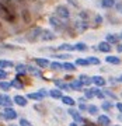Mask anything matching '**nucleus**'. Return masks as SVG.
I'll return each instance as SVG.
<instances>
[{
  "instance_id": "f257e3e1",
  "label": "nucleus",
  "mask_w": 122,
  "mask_h": 126,
  "mask_svg": "<svg viewBox=\"0 0 122 126\" xmlns=\"http://www.w3.org/2000/svg\"><path fill=\"white\" fill-rule=\"evenodd\" d=\"M0 17L7 23H16L17 16H16V10L14 6H11L9 0H0Z\"/></svg>"
},
{
  "instance_id": "f03ea898",
  "label": "nucleus",
  "mask_w": 122,
  "mask_h": 126,
  "mask_svg": "<svg viewBox=\"0 0 122 126\" xmlns=\"http://www.w3.org/2000/svg\"><path fill=\"white\" fill-rule=\"evenodd\" d=\"M55 13H56V17L60 18V20H69L70 18V10H69V7H66L63 4L56 6Z\"/></svg>"
},
{
  "instance_id": "7ed1b4c3",
  "label": "nucleus",
  "mask_w": 122,
  "mask_h": 126,
  "mask_svg": "<svg viewBox=\"0 0 122 126\" xmlns=\"http://www.w3.org/2000/svg\"><path fill=\"white\" fill-rule=\"evenodd\" d=\"M3 118L4 119H9V121H14V119L18 118V113L11 107H6V108H3Z\"/></svg>"
},
{
  "instance_id": "20e7f679",
  "label": "nucleus",
  "mask_w": 122,
  "mask_h": 126,
  "mask_svg": "<svg viewBox=\"0 0 122 126\" xmlns=\"http://www.w3.org/2000/svg\"><path fill=\"white\" fill-rule=\"evenodd\" d=\"M49 24L55 28V30H63V28H65L63 23H62V21H60V18H58L56 16H51V17H49Z\"/></svg>"
},
{
  "instance_id": "39448f33",
  "label": "nucleus",
  "mask_w": 122,
  "mask_h": 126,
  "mask_svg": "<svg viewBox=\"0 0 122 126\" xmlns=\"http://www.w3.org/2000/svg\"><path fill=\"white\" fill-rule=\"evenodd\" d=\"M13 105V98L7 94H0V107H11Z\"/></svg>"
},
{
  "instance_id": "423d86ee",
  "label": "nucleus",
  "mask_w": 122,
  "mask_h": 126,
  "mask_svg": "<svg viewBox=\"0 0 122 126\" xmlns=\"http://www.w3.org/2000/svg\"><path fill=\"white\" fill-rule=\"evenodd\" d=\"M13 102L14 104H17L18 107H27L28 105V99L27 97H24V95H14L13 97Z\"/></svg>"
},
{
  "instance_id": "0eeeda50",
  "label": "nucleus",
  "mask_w": 122,
  "mask_h": 126,
  "mask_svg": "<svg viewBox=\"0 0 122 126\" xmlns=\"http://www.w3.org/2000/svg\"><path fill=\"white\" fill-rule=\"evenodd\" d=\"M68 113L73 118V119H74V122H76V123H79V122H80V123H81V122H84V119H83V116L80 115V112H79V111H76L74 108H69L68 109Z\"/></svg>"
},
{
  "instance_id": "6e6552de",
  "label": "nucleus",
  "mask_w": 122,
  "mask_h": 126,
  "mask_svg": "<svg viewBox=\"0 0 122 126\" xmlns=\"http://www.w3.org/2000/svg\"><path fill=\"white\" fill-rule=\"evenodd\" d=\"M91 83H93L95 87H104L105 84H107V80H105L103 76H93L91 77Z\"/></svg>"
},
{
  "instance_id": "1a4fd4ad",
  "label": "nucleus",
  "mask_w": 122,
  "mask_h": 126,
  "mask_svg": "<svg viewBox=\"0 0 122 126\" xmlns=\"http://www.w3.org/2000/svg\"><path fill=\"white\" fill-rule=\"evenodd\" d=\"M97 48H98V50L100 52H103V53H109V52L112 50V46L109 45L107 41H101Z\"/></svg>"
},
{
  "instance_id": "9d476101",
  "label": "nucleus",
  "mask_w": 122,
  "mask_h": 126,
  "mask_svg": "<svg viewBox=\"0 0 122 126\" xmlns=\"http://www.w3.org/2000/svg\"><path fill=\"white\" fill-rule=\"evenodd\" d=\"M97 123H98L100 126H111V118H109L108 115H98Z\"/></svg>"
},
{
  "instance_id": "9b49d317",
  "label": "nucleus",
  "mask_w": 122,
  "mask_h": 126,
  "mask_svg": "<svg viewBox=\"0 0 122 126\" xmlns=\"http://www.w3.org/2000/svg\"><path fill=\"white\" fill-rule=\"evenodd\" d=\"M74 28H76L77 32H83L88 28V23L81 21V20H76V21H74Z\"/></svg>"
},
{
  "instance_id": "f8f14e48",
  "label": "nucleus",
  "mask_w": 122,
  "mask_h": 126,
  "mask_svg": "<svg viewBox=\"0 0 122 126\" xmlns=\"http://www.w3.org/2000/svg\"><path fill=\"white\" fill-rule=\"evenodd\" d=\"M41 39L42 41H53L55 39V34L51 31V30H42Z\"/></svg>"
},
{
  "instance_id": "ddd939ff",
  "label": "nucleus",
  "mask_w": 122,
  "mask_h": 126,
  "mask_svg": "<svg viewBox=\"0 0 122 126\" xmlns=\"http://www.w3.org/2000/svg\"><path fill=\"white\" fill-rule=\"evenodd\" d=\"M34 62H35L36 66H39V67H42V69L49 67V64H51V62L48 60V59H45V58H35L34 59Z\"/></svg>"
},
{
  "instance_id": "4468645a",
  "label": "nucleus",
  "mask_w": 122,
  "mask_h": 126,
  "mask_svg": "<svg viewBox=\"0 0 122 126\" xmlns=\"http://www.w3.org/2000/svg\"><path fill=\"white\" fill-rule=\"evenodd\" d=\"M41 34H42V28L35 27L31 32H30V35H28V39H30V41H35L38 36H41Z\"/></svg>"
},
{
  "instance_id": "2eb2a0df",
  "label": "nucleus",
  "mask_w": 122,
  "mask_h": 126,
  "mask_svg": "<svg viewBox=\"0 0 122 126\" xmlns=\"http://www.w3.org/2000/svg\"><path fill=\"white\" fill-rule=\"evenodd\" d=\"M105 62L108 63V64H114V66H119V64H121V59L118 58V56H112V55H108V56L105 58Z\"/></svg>"
},
{
  "instance_id": "dca6fc26",
  "label": "nucleus",
  "mask_w": 122,
  "mask_h": 126,
  "mask_svg": "<svg viewBox=\"0 0 122 126\" xmlns=\"http://www.w3.org/2000/svg\"><path fill=\"white\" fill-rule=\"evenodd\" d=\"M105 39L108 42L109 45H118L119 44V35H115V34H108V35L105 36Z\"/></svg>"
},
{
  "instance_id": "f3484780",
  "label": "nucleus",
  "mask_w": 122,
  "mask_h": 126,
  "mask_svg": "<svg viewBox=\"0 0 122 126\" xmlns=\"http://www.w3.org/2000/svg\"><path fill=\"white\" fill-rule=\"evenodd\" d=\"M49 97H52L53 99H62L63 93H62V90H59V88H52V90H49Z\"/></svg>"
},
{
  "instance_id": "a211bd4d",
  "label": "nucleus",
  "mask_w": 122,
  "mask_h": 126,
  "mask_svg": "<svg viewBox=\"0 0 122 126\" xmlns=\"http://www.w3.org/2000/svg\"><path fill=\"white\" fill-rule=\"evenodd\" d=\"M77 80L80 81L83 86H91V77L87 76V74H80V76L77 77Z\"/></svg>"
},
{
  "instance_id": "6ab92c4d",
  "label": "nucleus",
  "mask_w": 122,
  "mask_h": 126,
  "mask_svg": "<svg viewBox=\"0 0 122 126\" xmlns=\"http://www.w3.org/2000/svg\"><path fill=\"white\" fill-rule=\"evenodd\" d=\"M69 86H70V88H72L73 91H83V84H81L79 80H73L69 83Z\"/></svg>"
},
{
  "instance_id": "aec40b11",
  "label": "nucleus",
  "mask_w": 122,
  "mask_h": 126,
  "mask_svg": "<svg viewBox=\"0 0 122 126\" xmlns=\"http://www.w3.org/2000/svg\"><path fill=\"white\" fill-rule=\"evenodd\" d=\"M10 84H11V87H13V88H16V90H23V88H24V83H23L21 80H20L18 77L13 79Z\"/></svg>"
},
{
  "instance_id": "412c9836",
  "label": "nucleus",
  "mask_w": 122,
  "mask_h": 126,
  "mask_svg": "<svg viewBox=\"0 0 122 126\" xmlns=\"http://www.w3.org/2000/svg\"><path fill=\"white\" fill-rule=\"evenodd\" d=\"M62 102L66 105V107H69V108H72V107H74V104H76V101L70 97V95H63L62 97Z\"/></svg>"
},
{
  "instance_id": "4be33fe9",
  "label": "nucleus",
  "mask_w": 122,
  "mask_h": 126,
  "mask_svg": "<svg viewBox=\"0 0 122 126\" xmlns=\"http://www.w3.org/2000/svg\"><path fill=\"white\" fill-rule=\"evenodd\" d=\"M44 98H45V97L41 94L39 91H36V93H30V94L27 95V99H34V101H42Z\"/></svg>"
},
{
  "instance_id": "5701e85b",
  "label": "nucleus",
  "mask_w": 122,
  "mask_h": 126,
  "mask_svg": "<svg viewBox=\"0 0 122 126\" xmlns=\"http://www.w3.org/2000/svg\"><path fill=\"white\" fill-rule=\"evenodd\" d=\"M55 84H56V87H58L59 90H62V91H70L72 88H70V86H69V83H65V81L62 80H58V81H55Z\"/></svg>"
},
{
  "instance_id": "b1692460",
  "label": "nucleus",
  "mask_w": 122,
  "mask_h": 126,
  "mask_svg": "<svg viewBox=\"0 0 122 126\" xmlns=\"http://www.w3.org/2000/svg\"><path fill=\"white\" fill-rule=\"evenodd\" d=\"M98 111H100L98 105H95V104H90V105H87V112L90 113V115H98Z\"/></svg>"
},
{
  "instance_id": "393cba45",
  "label": "nucleus",
  "mask_w": 122,
  "mask_h": 126,
  "mask_svg": "<svg viewBox=\"0 0 122 126\" xmlns=\"http://www.w3.org/2000/svg\"><path fill=\"white\" fill-rule=\"evenodd\" d=\"M14 67H16V72H17L18 76H23V74H25V73H27V64L20 63V64H16Z\"/></svg>"
},
{
  "instance_id": "a878e982",
  "label": "nucleus",
  "mask_w": 122,
  "mask_h": 126,
  "mask_svg": "<svg viewBox=\"0 0 122 126\" xmlns=\"http://www.w3.org/2000/svg\"><path fill=\"white\" fill-rule=\"evenodd\" d=\"M100 4L104 9H112L115 6V0H100Z\"/></svg>"
},
{
  "instance_id": "bb28decb",
  "label": "nucleus",
  "mask_w": 122,
  "mask_h": 126,
  "mask_svg": "<svg viewBox=\"0 0 122 126\" xmlns=\"http://www.w3.org/2000/svg\"><path fill=\"white\" fill-rule=\"evenodd\" d=\"M62 67H63V70H66V72H74L76 70V64L74 63H70V62H65L62 63Z\"/></svg>"
},
{
  "instance_id": "cd10ccee",
  "label": "nucleus",
  "mask_w": 122,
  "mask_h": 126,
  "mask_svg": "<svg viewBox=\"0 0 122 126\" xmlns=\"http://www.w3.org/2000/svg\"><path fill=\"white\" fill-rule=\"evenodd\" d=\"M14 63L7 60V59H0V69H7V67H13Z\"/></svg>"
},
{
  "instance_id": "c85d7f7f",
  "label": "nucleus",
  "mask_w": 122,
  "mask_h": 126,
  "mask_svg": "<svg viewBox=\"0 0 122 126\" xmlns=\"http://www.w3.org/2000/svg\"><path fill=\"white\" fill-rule=\"evenodd\" d=\"M87 49H88V46L84 42H77L76 45H74V50H79V52H86Z\"/></svg>"
},
{
  "instance_id": "c756f323",
  "label": "nucleus",
  "mask_w": 122,
  "mask_h": 126,
  "mask_svg": "<svg viewBox=\"0 0 122 126\" xmlns=\"http://www.w3.org/2000/svg\"><path fill=\"white\" fill-rule=\"evenodd\" d=\"M58 50H68V52H72V50H74V45H70V44H62V45L58 46Z\"/></svg>"
},
{
  "instance_id": "7c9ffc66",
  "label": "nucleus",
  "mask_w": 122,
  "mask_h": 126,
  "mask_svg": "<svg viewBox=\"0 0 122 126\" xmlns=\"http://www.w3.org/2000/svg\"><path fill=\"white\" fill-rule=\"evenodd\" d=\"M21 16H23V20H24V23L25 24H28L30 21H31V16H30V11H28L27 9L21 10Z\"/></svg>"
},
{
  "instance_id": "2f4dec72",
  "label": "nucleus",
  "mask_w": 122,
  "mask_h": 126,
  "mask_svg": "<svg viewBox=\"0 0 122 126\" xmlns=\"http://www.w3.org/2000/svg\"><path fill=\"white\" fill-rule=\"evenodd\" d=\"M76 66H81V67H87V66H90V63L87 59H83V58H79L76 59V63H74Z\"/></svg>"
},
{
  "instance_id": "473e14b6",
  "label": "nucleus",
  "mask_w": 122,
  "mask_h": 126,
  "mask_svg": "<svg viewBox=\"0 0 122 126\" xmlns=\"http://www.w3.org/2000/svg\"><path fill=\"white\" fill-rule=\"evenodd\" d=\"M27 73H31V74H34V76H41L39 70H38L36 67H34V66H31V64H27Z\"/></svg>"
},
{
  "instance_id": "72a5a7b5",
  "label": "nucleus",
  "mask_w": 122,
  "mask_h": 126,
  "mask_svg": "<svg viewBox=\"0 0 122 126\" xmlns=\"http://www.w3.org/2000/svg\"><path fill=\"white\" fill-rule=\"evenodd\" d=\"M49 67L52 69V70H63V67H62V63L60 62H51V64H49Z\"/></svg>"
},
{
  "instance_id": "f704fd0d",
  "label": "nucleus",
  "mask_w": 122,
  "mask_h": 126,
  "mask_svg": "<svg viewBox=\"0 0 122 126\" xmlns=\"http://www.w3.org/2000/svg\"><path fill=\"white\" fill-rule=\"evenodd\" d=\"M87 60H88V63L93 64V66H98L100 63H101V60H100L98 58H95V56H90V58H87Z\"/></svg>"
},
{
  "instance_id": "c9c22d12",
  "label": "nucleus",
  "mask_w": 122,
  "mask_h": 126,
  "mask_svg": "<svg viewBox=\"0 0 122 126\" xmlns=\"http://www.w3.org/2000/svg\"><path fill=\"white\" fill-rule=\"evenodd\" d=\"M0 88H1V90L3 91H9L10 88H11V84H10V83H7V81H0Z\"/></svg>"
},
{
  "instance_id": "e433bc0d",
  "label": "nucleus",
  "mask_w": 122,
  "mask_h": 126,
  "mask_svg": "<svg viewBox=\"0 0 122 126\" xmlns=\"http://www.w3.org/2000/svg\"><path fill=\"white\" fill-rule=\"evenodd\" d=\"M79 20L88 23V13H87V11H80V13H79Z\"/></svg>"
},
{
  "instance_id": "4c0bfd02",
  "label": "nucleus",
  "mask_w": 122,
  "mask_h": 126,
  "mask_svg": "<svg viewBox=\"0 0 122 126\" xmlns=\"http://www.w3.org/2000/svg\"><path fill=\"white\" fill-rule=\"evenodd\" d=\"M112 107H114V105H112L111 101H103V105H101V108L104 109V111H109Z\"/></svg>"
},
{
  "instance_id": "58836bf2",
  "label": "nucleus",
  "mask_w": 122,
  "mask_h": 126,
  "mask_svg": "<svg viewBox=\"0 0 122 126\" xmlns=\"http://www.w3.org/2000/svg\"><path fill=\"white\" fill-rule=\"evenodd\" d=\"M103 94H104V95H108L109 98H112V99H117V98H118L117 95L114 94L111 90H108V88H104V90H103Z\"/></svg>"
},
{
  "instance_id": "ea45409f",
  "label": "nucleus",
  "mask_w": 122,
  "mask_h": 126,
  "mask_svg": "<svg viewBox=\"0 0 122 126\" xmlns=\"http://www.w3.org/2000/svg\"><path fill=\"white\" fill-rule=\"evenodd\" d=\"M7 76H9V73L6 72L4 69H0V81H3L7 79Z\"/></svg>"
},
{
  "instance_id": "a19ab883",
  "label": "nucleus",
  "mask_w": 122,
  "mask_h": 126,
  "mask_svg": "<svg viewBox=\"0 0 122 126\" xmlns=\"http://www.w3.org/2000/svg\"><path fill=\"white\" fill-rule=\"evenodd\" d=\"M20 126H32V125H31V122L28 121V119L21 118V119H20Z\"/></svg>"
},
{
  "instance_id": "79ce46f5",
  "label": "nucleus",
  "mask_w": 122,
  "mask_h": 126,
  "mask_svg": "<svg viewBox=\"0 0 122 126\" xmlns=\"http://www.w3.org/2000/svg\"><path fill=\"white\" fill-rule=\"evenodd\" d=\"M94 21H95V24H97V25H100V24H103V21H104V18H103V16H100V14H97V16H95V18H94Z\"/></svg>"
},
{
  "instance_id": "37998d69",
  "label": "nucleus",
  "mask_w": 122,
  "mask_h": 126,
  "mask_svg": "<svg viewBox=\"0 0 122 126\" xmlns=\"http://www.w3.org/2000/svg\"><path fill=\"white\" fill-rule=\"evenodd\" d=\"M56 59H70V55L69 53H60V55H55Z\"/></svg>"
},
{
  "instance_id": "c03bdc74",
  "label": "nucleus",
  "mask_w": 122,
  "mask_h": 126,
  "mask_svg": "<svg viewBox=\"0 0 122 126\" xmlns=\"http://www.w3.org/2000/svg\"><path fill=\"white\" fill-rule=\"evenodd\" d=\"M79 111H87V105L84 102H79Z\"/></svg>"
},
{
  "instance_id": "a18cd8bd",
  "label": "nucleus",
  "mask_w": 122,
  "mask_h": 126,
  "mask_svg": "<svg viewBox=\"0 0 122 126\" xmlns=\"http://www.w3.org/2000/svg\"><path fill=\"white\" fill-rule=\"evenodd\" d=\"M115 9H117V11H119L122 14V3H115Z\"/></svg>"
},
{
  "instance_id": "49530a36",
  "label": "nucleus",
  "mask_w": 122,
  "mask_h": 126,
  "mask_svg": "<svg viewBox=\"0 0 122 126\" xmlns=\"http://www.w3.org/2000/svg\"><path fill=\"white\" fill-rule=\"evenodd\" d=\"M39 93H41L42 95H44V97H48V95H49V91H48V90H45V88H41V90H39Z\"/></svg>"
},
{
  "instance_id": "de8ad7c7",
  "label": "nucleus",
  "mask_w": 122,
  "mask_h": 126,
  "mask_svg": "<svg viewBox=\"0 0 122 126\" xmlns=\"http://www.w3.org/2000/svg\"><path fill=\"white\" fill-rule=\"evenodd\" d=\"M68 3H70L73 7H79V3H77V0H68Z\"/></svg>"
},
{
  "instance_id": "09e8293b",
  "label": "nucleus",
  "mask_w": 122,
  "mask_h": 126,
  "mask_svg": "<svg viewBox=\"0 0 122 126\" xmlns=\"http://www.w3.org/2000/svg\"><path fill=\"white\" fill-rule=\"evenodd\" d=\"M115 107H117V109L122 113V102H117V105H115Z\"/></svg>"
},
{
  "instance_id": "8fccbe9b",
  "label": "nucleus",
  "mask_w": 122,
  "mask_h": 126,
  "mask_svg": "<svg viewBox=\"0 0 122 126\" xmlns=\"http://www.w3.org/2000/svg\"><path fill=\"white\" fill-rule=\"evenodd\" d=\"M108 81L111 83V84H112V86H114V84H115V83L118 81V79H114V77H109V79H108Z\"/></svg>"
},
{
  "instance_id": "3c124183",
  "label": "nucleus",
  "mask_w": 122,
  "mask_h": 126,
  "mask_svg": "<svg viewBox=\"0 0 122 126\" xmlns=\"http://www.w3.org/2000/svg\"><path fill=\"white\" fill-rule=\"evenodd\" d=\"M117 50L119 52V53H122V44H118L117 45Z\"/></svg>"
},
{
  "instance_id": "603ef678",
  "label": "nucleus",
  "mask_w": 122,
  "mask_h": 126,
  "mask_svg": "<svg viewBox=\"0 0 122 126\" xmlns=\"http://www.w3.org/2000/svg\"><path fill=\"white\" fill-rule=\"evenodd\" d=\"M117 118H118V121H121V122H122V113H119Z\"/></svg>"
},
{
  "instance_id": "864d4df0",
  "label": "nucleus",
  "mask_w": 122,
  "mask_h": 126,
  "mask_svg": "<svg viewBox=\"0 0 122 126\" xmlns=\"http://www.w3.org/2000/svg\"><path fill=\"white\" fill-rule=\"evenodd\" d=\"M69 126H79V125H77L76 122H72V123H69Z\"/></svg>"
},
{
  "instance_id": "5fc2aeb1",
  "label": "nucleus",
  "mask_w": 122,
  "mask_h": 126,
  "mask_svg": "<svg viewBox=\"0 0 122 126\" xmlns=\"http://www.w3.org/2000/svg\"><path fill=\"white\" fill-rule=\"evenodd\" d=\"M118 81H121V83H122V74H121L119 77H118Z\"/></svg>"
},
{
  "instance_id": "6e6d98bb",
  "label": "nucleus",
  "mask_w": 122,
  "mask_h": 126,
  "mask_svg": "<svg viewBox=\"0 0 122 126\" xmlns=\"http://www.w3.org/2000/svg\"><path fill=\"white\" fill-rule=\"evenodd\" d=\"M119 39H122V32H121V34H119Z\"/></svg>"
},
{
  "instance_id": "4d7b16f0",
  "label": "nucleus",
  "mask_w": 122,
  "mask_h": 126,
  "mask_svg": "<svg viewBox=\"0 0 122 126\" xmlns=\"http://www.w3.org/2000/svg\"><path fill=\"white\" fill-rule=\"evenodd\" d=\"M112 126H121V125H112Z\"/></svg>"
},
{
  "instance_id": "13d9d810",
  "label": "nucleus",
  "mask_w": 122,
  "mask_h": 126,
  "mask_svg": "<svg viewBox=\"0 0 122 126\" xmlns=\"http://www.w3.org/2000/svg\"><path fill=\"white\" fill-rule=\"evenodd\" d=\"M17 1H24V0H17Z\"/></svg>"
},
{
  "instance_id": "bf43d9fd",
  "label": "nucleus",
  "mask_w": 122,
  "mask_h": 126,
  "mask_svg": "<svg viewBox=\"0 0 122 126\" xmlns=\"http://www.w3.org/2000/svg\"><path fill=\"white\" fill-rule=\"evenodd\" d=\"M0 30H1V24H0Z\"/></svg>"
},
{
  "instance_id": "052dcab7",
  "label": "nucleus",
  "mask_w": 122,
  "mask_h": 126,
  "mask_svg": "<svg viewBox=\"0 0 122 126\" xmlns=\"http://www.w3.org/2000/svg\"><path fill=\"white\" fill-rule=\"evenodd\" d=\"M10 126H16V125H10Z\"/></svg>"
},
{
  "instance_id": "680f3d73",
  "label": "nucleus",
  "mask_w": 122,
  "mask_h": 126,
  "mask_svg": "<svg viewBox=\"0 0 122 126\" xmlns=\"http://www.w3.org/2000/svg\"><path fill=\"white\" fill-rule=\"evenodd\" d=\"M121 97H122V93H121Z\"/></svg>"
}]
</instances>
